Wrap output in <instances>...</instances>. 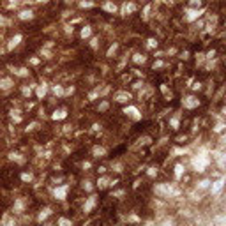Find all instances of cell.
<instances>
[{"label": "cell", "instance_id": "cell-23", "mask_svg": "<svg viewBox=\"0 0 226 226\" xmlns=\"http://www.w3.org/2000/svg\"><path fill=\"white\" fill-rule=\"evenodd\" d=\"M95 186H97L99 189H106L108 186H111V180H110L108 177H101V179L97 180V184H95Z\"/></svg>", "mask_w": 226, "mask_h": 226}, {"label": "cell", "instance_id": "cell-5", "mask_svg": "<svg viewBox=\"0 0 226 226\" xmlns=\"http://www.w3.org/2000/svg\"><path fill=\"white\" fill-rule=\"evenodd\" d=\"M67 191H69V186H67V184H64V186H58V187H55V189H53V196H55L57 200L64 202V200L67 198Z\"/></svg>", "mask_w": 226, "mask_h": 226}, {"label": "cell", "instance_id": "cell-28", "mask_svg": "<svg viewBox=\"0 0 226 226\" xmlns=\"http://www.w3.org/2000/svg\"><path fill=\"white\" fill-rule=\"evenodd\" d=\"M184 171H186L184 164H180V163H179V164L175 166V179H177V180H180V179H182V175H184Z\"/></svg>", "mask_w": 226, "mask_h": 226}, {"label": "cell", "instance_id": "cell-30", "mask_svg": "<svg viewBox=\"0 0 226 226\" xmlns=\"http://www.w3.org/2000/svg\"><path fill=\"white\" fill-rule=\"evenodd\" d=\"M78 5H80L81 9H90V7H94L95 4H94V2H90V0H81Z\"/></svg>", "mask_w": 226, "mask_h": 226}, {"label": "cell", "instance_id": "cell-55", "mask_svg": "<svg viewBox=\"0 0 226 226\" xmlns=\"http://www.w3.org/2000/svg\"><path fill=\"white\" fill-rule=\"evenodd\" d=\"M7 23H9V19H5V18L0 16V27H2V25H7Z\"/></svg>", "mask_w": 226, "mask_h": 226}, {"label": "cell", "instance_id": "cell-2", "mask_svg": "<svg viewBox=\"0 0 226 226\" xmlns=\"http://www.w3.org/2000/svg\"><path fill=\"white\" fill-rule=\"evenodd\" d=\"M154 191L161 198H175V196H180V189L175 184H157V186H154Z\"/></svg>", "mask_w": 226, "mask_h": 226}, {"label": "cell", "instance_id": "cell-15", "mask_svg": "<svg viewBox=\"0 0 226 226\" xmlns=\"http://www.w3.org/2000/svg\"><path fill=\"white\" fill-rule=\"evenodd\" d=\"M67 117V110L65 108H58L51 113V120H64Z\"/></svg>", "mask_w": 226, "mask_h": 226}, {"label": "cell", "instance_id": "cell-1", "mask_svg": "<svg viewBox=\"0 0 226 226\" xmlns=\"http://www.w3.org/2000/svg\"><path fill=\"white\" fill-rule=\"evenodd\" d=\"M191 164H193V168H194V171H198V173H203L207 168H209V164H210V156H209V152H207V149H202L193 159H191Z\"/></svg>", "mask_w": 226, "mask_h": 226}, {"label": "cell", "instance_id": "cell-37", "mask_svg": "<svg viewBox=\"0 0 226 226\" xmlns=\"http://www.w3.org/2000/svg\"><path fill=\"white\" fill-rule=\"evenodd\" d=\"M83 189H85L87 193H92V191H94V186H92V182H90V180H85V182H83Z\"/></svg>", "mask_w": 226, "mask_h": 226}, {"label": "cell", "instance_id": "cell-25", "mask_svg": "<svg viewBox=\"0 0 226 226\" xmlns=\"http://www.w3.org/2000/svg\"><path fill=\"white\" fill-rule=\"evenodd\" d=\"M51 94L55 97H64V87L62 85H53L51 87Z\"/></svg>", "mask_w": 226, "mask_h": 226}, {"label": "cell", "instance_id": "cell-26", "mask_svg": "<svg viewBox=\"0 0 226 226\" xmlns=\"http://www.w3.org/2000/svg\"><path fill=\"white\" fill-rule=\"evenodd\" d=\"M209 187H210V180H209V179L200 180V182H198V186H196V189H198V191H207Z\"/></svg>", "mask_w": 226, "mask_h": 226}, {"label": "cell", "instance_id": "cell-34", "mask_svg": "<svg viewBox=\"0 0 226 226\" xmlns=\"http://www.w3.org/2000/svg\"><path fill=\"white\" fill-rule=\"evenodd\" d=\"M57 223H58L60 226H72V221H71V219H67V217H60Z\"/></svg>", "mask_w": 226, "mask_h": 226}, {"label": "cell", "instance_id": "cell-50", "mask_svg": "<svg viewBox=\"0 0 226 226\" xmlns=\"http://www.w3.org/2000/svg\"><path fill=\"white\" fill-rule=\"evenodd\" d=\"M39 62H41V60H39L37 57H34V58H30V64H32V65H37Z\"/></svg>", "mask_w": 226, "mask_h": 226}, {"label": "cell", "instance_id": "cell-7", "mask_svg": "<svg viewBox=\"0 0 226 226\" xmlns=\"http://www.w3.org/2000/svg\"><path fill=\"white\" fill-rule=\"evenodd\" d=\"M225 177H221L219 180H216V182H210V187H209V191L212 193V194H219L221 191H223V187H225Z\"/></svg>", "mask_w": 226, "mask_h": 226}, {"label": "cell", "instance_id": "cell-57", "mask_svg": "<svg viewBox=\"0 0 226 226\" xmlns=\"http://www.w3.org/2000/svg\"><path fill=\"white\" fill-rule=\"evenodd\" d=\"M140 87H143V83H141V81H136V83L133 85V88H140Z\"/></svg>", "mask_w": 226, "mask_h": 226}, {"label": "cell", "instance_id": "cell-61", "mask_svg": "<svg viewBox=\"0 0 226 226\" xmlns=\"http://www.w3.org/2000/svg\"><path fill=\"white\" fill-rule=\"evenodd\" d=\"M35 2H37V4H48L50 0H35Z\"/></svg>", "mask_w": 226, "mask_h": 226}, {"label": "cell", "instance_id": "cell-24", "mask_svg": "<svg viewBox=\"0 0 226 226\" xmlns=\"http://www.w3.org/2000/svg\"><path fill=\"white\" fill-rule=\"evenodd\" d=\"M80 35H81V39H88V37H92V27H90V25H85V27L81 28Z\"/></svg>", "mask_w": 226, "mask_h": 226}, {"label": "cell", "instance_id": "cell-14", "mask_svg": "<svg viewBox=\"0 0 226 226\" xmlns=\"http://www.w3.org/2000/svg\"><path fill=\"white\" fill-rule=\"evenodd\" d=\"M115 101H117V103H122V104H124V103H129V101H131V94H129V92H124V90H122V92H117V94H115Z\"/></svg>", "mask_w": 226, "mask_h": 226}, {"label": "cell", "instance_id": "cell-42", "mask_svg": "<svg viewBox=\"0 0 226 226\" xmlns=\"http://www.w3.org/2000/svg\"><path fill=\"white\" fill-rule=\"evenodd\" d=\"M110 108V104H108V101H103L101 104H99V111H106Z\"/></svg>", "mask_w": 226, "mask_h": 226}, {"label": "cell", "instance_id": "cell-58", "mask_svg": "<svg viewBox=\"0 0 226 226\" xmlns=\"http://www.w3.org/2000/svg\"><path fill=\"white\" fill-rule=\"evenodd\" d=\"M182 58H184V60H187V58H189V53H187V51H184V53H182Z\"/></svg>", "mask_w": 226, "mask_h": 226}, {"label": "cell", "instance_id": "cell-33", "mask_svg": "<svg viewBox=\"0 0 226 226\" xmlns=\"http://www.w3.org/2000/svg\"><path fill=\"white\" fill-rule=\"evenodd\" d=\"M99 94H101V90H99V87H97L95 90H92V92L88 94V101H95V99L99 97Z\"/></svg>", "mask_w": 226, "mask_h": 226}, {"label": "cell", "instance_id": "cell-4", "mask_svg": "<svg viewBox=\"0 0 226 226\" xmlns=\"http://www.w3.org/2000/svg\"><path fill=\"white\" fill-rule=\"evenodd\" d=\"M182 106H184L186 110H194V108L200 106V99H198L196 95H187V97L182 99Z\"/></svg>", "mask_w": 226, "mask_h": 226}, {"label": "cell", "instance_id": "cell-19", "mask_svg": "<svg viewBox=\"0 0 226 226\" xmlns=\"http://www.w3.org/2000/svg\"><path fill=\"white\" fill-rule=\"evenodd\" d=\"M106 152H108V150H106L104 147H101V145H95V147L92 149V156H94V157H104Z\"/></svg>", "mask_w": 226, "mask_h": 226}, {"label": "cell", "instance_id": "cell-29", "mask_svg": "<svg viewBox=\"0 0 226 226\" xmlns=\"http://www.w3.org/2000/svg\"><path fill=\"white\" fill-rule=\"evenodd\" d=\"M133 62H134V64H145V62H147V57H145V55L136 53V55L133 57Z\"/></svg>", "mask_w": 226, "mask_h": 226}, {"label": "cell", "instance_id": "cell-38", "mask_svg": "<svg viewBox=\"0 0 226 226\" xmlns=\"http://www.w3.org/2000/svg\"><path fill=\"white\" fill-rule=\"evenodd\" d=\"M21 180L23 182H32L34 180V175L32 173H21Z\"/></svg>", "mask_w": 226, "mask_h": 226}, {"label": "cell", "instance_id": "cell-49", "mask_svg": "<svg viewBox=\"0 0 226 226\" xmlns=\"http://www.w3.org/2000/svg\"><path fill=\"white\" fill-rule=\"evenodd\" d=\"M35 127H37V122H32V124H30V126L27 127V133H28V131H34Z\"/></svg>", "mask_w": 226, "mask_h": 226}, {"label": "cell", "instance_id": "cell-12", "mask_svg": "<svg viewBox=\"0 0 226 226\" xmlns=\"http://www.w3.org/2000/svg\"><path fill=\"white\" fill-rule=\"evenodd\" d=\"M101 9H103V11H106V12H110V14H113V12H117V11H118L117 4H115L113 0H106V2L101 5Z\"/></svg>", "mask_w": 226, "mask_h": 226}, {"label": "cell", "instance_id": "cell-56", "mask_svg": "<svg viewBox=\"0 0 226 226\" xmlns=\"http://www.w3.org/2000/svg\"><path fill=\"white\" fill-rule=\"evenodd\" d=\"M65 32H67V34H72V27H71V25H65Z\"/></svg>", "mask_w": 226, "mask_h": 226}, {"label": "cell", "instance_id": "cell-44", "mask_svg": "<svg viewBox=\"0 0 226 226\" xmlns=\"http://www.w3.org/2000/svg\"><path fill=\"white\" fill-rule=\"evenodd\" d=\"M147 175H149V177H156V175H157V170H156V168H149V170H147Z\"/></svg>", "mask_w": 226, "mask_h": 226}, {"label": "cell", "instance_id": "cell-45", "mask_svg": "<svg viewBox=\"0 0 226 226\" xmlns=\"http://www.w3.org/2000/svg\"><path fill=\"white\" fill-rule=\"evenodd\" d=\"M163 65H164V62H163V60H156L152 67H154V69H159V67H163Z\"/></svg>", "mask_w": 226, "mask_h": 226}, {"label": "cell", "instance_id": "cell-36", "mask_svg": "<svg viewBox=\"0 0 226 226\" xmlns=\"http://www.w3.org/2000/svg\"><path fill=\"white\" fill-rule=\"evenodd\" d=\"M32 88H34V87H23V88H21L23 97H30V95H32Z\"/></svg>", "mask_w": 226, "mask_h": 226}, {"label": "cell", "instance_id": "cell-39", "mask_svg": "<svg viewBox=\"0 0 226 226\" xmlns=\"http://www.w3.org/2000/svg\"><path fill=\"white\" fill-rule=\"evenodd\" d=\"M117 50H118V44H117V42H115V44H113V46H111V48H110V50H108V53H106V57H113V55H115V51H117Z\"/></svg>", "mask_w": 226, "mask_h": 226}, {"label": "cell", "instance_id": "cell-20", "mask_svg": "<svg viewBox=\"0 0 226 226\" xmlns=\"http://www.w3.org/2000/svg\"><path fill=\"white\" fill-rule=\"evenodd\" d=\"M14 85V81L11 78H0V90H9Z\"/></svg>", "mask_w": 226, "mask_h": 226}, {"label": "cell", "instance_id": "cell-53", "mask_svg": "<svg viewBox=\"0 0 226 226\" xmlns=\"http://www.w3.org/2000/svg\"><path fill=\"white\" fill-rule=\"evenodd\" d=\"M217 225H225V216H219L217 217Z\"/></svg>", "mask_w": 226, "mask_h": 226}, {"label": "cell", "instance_id": "cell-13", "mask_svg": "<svg viewBox=\"0 0 226 226\" xmlns=\"http://www.w3.org/2000/svg\"><path fill=\"white\" fill-rule=\"evenodd\" d=\"M53 214V210H51V207H44L41 212H39V216H37V223H44L50 216Z\"/></svg>", "mask_w": 226, "mask_h": 226}, {"label": "cell", "instance_id": "cell-17", "mask_svg": "<svg viewBox=\"0 0 226 226\" xmlns=\"http://www.w3.org/2000/svg\"><path fill=\"white\" fill-rule=\"evenodd\" d=\"M21 41H23V35H21V34H16L14 37H11V41H9V44H7V50H14Z\"/></svg>", "mask_w": 226, "mask_h": 226}, {"label": "cell", "instance_id": "cell-21", "mask_svg": "<svg viewBox=\"0 0 226 226\" xmlns=\"http://www.w3.org/2000/svg\"><path fill=\"white\" fill-rule=\"evenodd\" d=\"M170 127H171L173 131H177V129L180 127V113H177L175 117L170 118Z\"/></svg>", "mask_w": 226, "mask_h": 226}, {"label": "cell", "instance_id": "cell-8", "mask_svg": "<svg viewBox=\"0 0 226 226\" xmlns=\"http://www.w3.org/2000/svg\"><path fill=\"white\" fill-rule=\"evenodd\" d=\"M95 205H97V196H95V194H90V196L87 198L85 205H83V212H85V214H90Z\"/></svg>", "mask_w": 226, "mask_h": 226}, {"label": "cell", "instance_id": "cell-35", "mask_svg": "<svg viewBox=\"0 0 226 226\" xmlns=\"http://www.w3.org/2000/svg\"><path fill=\"white\" fill-rule=\"evenodd\" d=\"M150 9H152V7H150V4H147V5H145V9H143V21H147V19H149V16H150Z\"/></svg>", "mask_w": 226, "mask_h": 226}, {"label": "cell", "instance_id": "cell-52", "mask_svg": "<svg viewBox=\"0 0 226 226\" xmlns=\"http://www.w3.org/2000/svg\"><path fill=\"white\" fill-rule=\"evenodd\" d=\"M18 2H19V0H11V2H9V5H7V7H9V9H12V7H14V5H16V4H18Z\"/></svg>", "mask_w": 226, "mask_h": 226}, {"label": "cell", "instance_id": "cell-27", "mask_svg": "<svg viewBox=\"0 0 226 226\" xmlns=\"http://www.w3.org/2000/svg\"><path fill=\"white\" fill-rule=\"evenodd\" d=\"M9 159H11V161H16V163H19V164L25 163V157H21V154H18V152H11V154H9Z\"/></svg>", "mask_w": 226, "mask_h": 226}, {"label": "cell", "instance_id": "cell-18", "mask_svg": "<svg viewBox=\"0 0 226 226\" xmlns=\"http://www.w3.org/2000/svg\"><path fill=\"white\" fill-rule=\"evenodd\" d=\"M11 71L14 72V76H19V78H27L30 74V71L27 67H11Z\"/></svg>", "mask_w": 226, "mask_h": 226}, {"label": "cell", "instance_id": "cell-11", "mask_svg": "<svg viewBox=\"0 0 226 226\" xmlns=\"http://www.w3.org/2000/svg\"><path fill=\"white\" fill-rule=\"evenodd\" d=\"M34 16H35V12L32 9H23V11L18 12V18L21 21H30V19H34Z\"/></svg>", "mask_w": 226, "mask_h": 226}, {"label": "cell", "instance_id": "cell-31", "mask_svg": "<svg viewBox=\"0 0 226 226\" xmlns=\"http://www.w3.org/2000/svg\"><path fill=\"white\" fill-rule=\"evenodd\" d=\"M11 118L18 124V122H21V115H19V110H12L11 111Z\"/></svg>", "mask_w": 226, "mask_h": 226}, {"label": "cell", "instance_id": "cell-60", "mask_svg": "<svg viewBox=\"0 0 226 226\" xmlns=\"http://www.w3.org/2000/svg\"><path fill=\"white\" fill-rule=\"evenodd\" d=\"M124 194V191H117V193H113V196H122Z\"/></svg>", "mask_w": 226, "mask_h": 226}, {"label": "cell", "instance_id": "cell-9", "mask_svg": "<svg viewBox=\"0 0 226 226\" xmlns=\"http://www.w3.org/2000/svg\"><path fill=\"white\" fill-rule=\"evenodd\" d=\"M136 11V4L134 2H124L122 7H120V16H127V14H133Z\"/></svg>", "mask_w": 226, "mask_h": 226}, {"label": "cell", "instance_id": "cell-48", "mask_svg": "<svg viewBox=\"0 0 226 226\" xmlns=\"http://www.w3.org/2000/svg\"><path fill=\"white\" fill-rule=\"evenodd\" d=\"M196 57H198V58H196V60H198V64H202V62L205 60V53H198Z\"/></svg>", "mask_w": 226, "mask_h": 226}, {"label": "cell", "instance_id": "cell-22", "mask_svg": "<svg viewBox=\"0 0 226 226\" xmlns=\"http://www.w3.org/2000/svg\"><path fill=\"white\" fill-rule=\"evenodd\" d=\"M214 154H216V161H217L219 170H225V154H223L221 150H217V152H214Z\"/></svg>", "mask_w": 226, "mask_h": 226}, {"label": "cell", "instance_id": "cell-54", "mask_svg": "<svg viewBox=\"0 0 226 226\" xmlns=\"http://www.w3.org/2000/svg\"><path fill=\"white\" fill-rule=\"evenodd\" d=\"M163 225H175V221H173V219H164Z\"/></svg>", "mask_w": 226, "mask_h": 226}, {"label": "cell", "instance_id": "cell-43", "mask_svg": "<svg viewBox=\"0 0 226 226\" xmlns=\"http://www.w3.org/2000/svg\"><path fill=\"white\" fill-rule=\"evenodd\" d=\"M189 7H202V0H191Z\"/></svg>", "mask_w": 226, "mask_h": 226}, {"label": "cell", "instance_id": "cell-59", "mask_svg": "<svg viewBox=\"0 0 226 226\" xmlns=\"http://www.w3.org/2000/svg\"><path fill=\"white\" fill-rule=\"evenodd\" d=\"M193 88H194V90H200V88H202V83H200V81H198V83H196V85H194V87H193Z\"/></svg>", "mask_w": 226, "mask_h": 226}, {"label": "cell", "instance_id": "cell-46", "mask_svg": "<svg viewBox=\"0 0 226 226\" xmlns=\"http://www.w3.org/2000/svg\"><path fill=\"white\" fill-rule=\"evenodd\" d=\"M187 152H189L187 149H175V150H173V154H175V156H177V154H187Z\"/></svg>", "mask_w": 226, "mask_h": 226}, {"label": "cell", "instance_id": "cell-51", "mask_svg": "<svg viewBox=\"0 0 226 226\" xmlns=\"http://www.w3.org/2000/svg\"><path fill=\"white\" fill-rule=\"evenodd\" d=\"M111 166L115 168V171H117V173H120V171H122V166H120L118 163H117V164H111Z\"/></svg>", "mask_w": 226, "mask_h": 226}, {"label": "cell", "instance_id": "cell-10", "mask_svg": "<svg viewBox=\"0 0 226 226\" xmlns=\"http://www.w3.org/2000/svg\"><path fill=\"white\" fill-rule=\"evenodd\" d=\"M34 88H35V95H37V99H44V97H46V94H48V83H46V81L35 85Z\"/></svg>", "mask_w": 226, "mask_h": 226}, {"label": "cell", "instance_id": "cell-47", "mask_svg": "<svg viewBox=\"0 0 226 226\" xmlns=\"http://www.w3.org/2000/svg\"><path fill=\"white\" fill-rule=\"evenodd\" d=\"M71 94H74V87H69L64 90V95H71Z\"/></svg>", "mask_w": 226, "mask_h": 226}, {"label": "cell", "instance_id": "cell-32", "mask_svg": "<svg viewBox=\"0 0 226 226\" xmlns=\"http://www.w3.org/2000/svg\"><path fill=\"white\" fill-rule=\"evenodd\" d=\"M149 50H154V48H157V41L154 39V37H150V39H147V44H145Z\"/></svg>", "mask_w": 226, "mask_h": 226}, {"label": "cell", "instance_id": "cell-3", "mask_svg": "<svg viewBox=\"0 0 226 226\" xmlns=\"http://www.w3.org/2000/svg\"><path fill=\"white\" fill-rule=\"evenodd\" d=\"M205 12V9L203 7H187L186 11H184V19L187 21V23H193V21H198L200 18H202V14Z\"/></svg>", "mask_w": 226, "mask_h": 226}, {"label": "cell", "instance_id": "cell-6", "mask_svg": "<svg viewBox=\"0 0 226 226\" xmlns=\"http://www.w3.org/2000/svg\"><path fill=\"white\" fill-rule=\"evenodd\" d=\"M124 113L129 117V118H133V120H141V113H140V110L136 108V106H126L124 108Z\"/></svg>", "mask_w": 226, "mask_h": 226}, {"label": "cell", "instance_id": "cell-41", "mask_svg": "<svg viewBox=\"0 0 226 226\" xmlns=\"http://www.w3.org/2000/svg\"><path fill=\"white\" fill-rule=\"evenodd\" d=\"M214 131L216 133H223L225 131V122H217V126L214 127Z\"/></svg>", "mask_w": 226, "mask_h": 226}, {"label": "cell", "instance_id": "cell-40", "mask_svg": "<svg viewBox=\"0 0 226 226\" xmlns=\"http://www.w3.org/2000/svg\"><path fill=\"white\" fill-rule=\"evenodd\" d=\"M88 39H90V48L95 50V48L99 46V39H97V37H88Z\"/></svg>", "mask_w": 226, "mask_h": 226}, {"label": "cell", "instance_id": "cell-16", "mask_svg": "<svg viewBox=\"0 0 226 226\" xmlns=\"http://www.w3.org/2000/svg\"><path fill=\"white\" fill-rule=\"evenodd\" d=\"M25 205H27V202H25L23 198H18V200L14 202V207H12V212H14V214H21V212L25 210Z\"/></svg>", "mask_w": 226, "mask_h": 226}]
</instances>
